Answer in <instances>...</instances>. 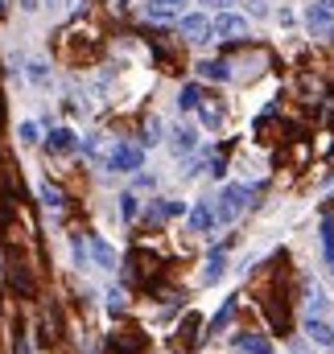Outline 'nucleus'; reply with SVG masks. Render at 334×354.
Listing matches in <instances>:
<instances>
[{
	"label": "nucleus",
	"instance_id": "f257e3e1",
	"mask_svg": "<svg viewBox=\"0 0 334 354\" xmlns=\"http://www.w3.org/2000/svg\"><path fill=\"white\" fill-rule=\"evenodd\" d=\"M248 198H252V189L244 185V181L223 185V194L215 198V218H219V223H236V218L248 210Z\"/></svg>",
	"mask_w": 334,
	"mask_h": 354
},
{
	"label": "nucleus",
	"instance_id": "f03ea898",
	"mask_svg": "<svg viewBox=\"0 0 334 354\" xmlns=\"http://www.w3.org/2000/svg\"><path fill=\"white\" fill-rule=\"evenodd\" d=\"M177 33H182L186 46H206V41L215 37V25H211V17H202V12H190V17L177 21Z\"/></svg>",
	"mask_w": 334,
	"mask_h": 354
},
{
	"label": "nucleus",
	"instance_id": "7ed1b4c3",
	"mask_svg": "<svg viewBox=\"0 0 334 354\" xmlns=\"http://www.w3.org/2000/svg\"><path fill=\"white\" fill-rule=\"evenodd\" d=\"M215 37L219 41H244L248 37V21L240 17V12H215Z\"/></svg>",
	"mask_w": 334,
	"mask_h": 354
},
{
	"label": "nucleus",
	"instance_id": "20e7f679",
	"mask_svg": "<svg viewBox=\"0 0 334 354\" xmlns=\"http://www.w3.org/2000/svg\"><path fill=\"white\" fill-rule=\"evenodd\" d=\"M141 161H145L141 145H116V149L107 153V169H116V174H137Z\"/></svg>",
	"mask_w": 334,
	"mask_h": 354
},
{
	"label": "nucleus",
	"instance_id": "39448f33",
	"mask_svg": "<svg viewBox=\"0 0 334 354\" xmlns=\"http://www.w3.org/2000/svg\"><path fill=\"white\" fill-rule=\"evenodd\" d=\"M306 29H310V37H334V12L326 0L306 8Z\"/></svg>",
	"mask_w": 334,
	"mask_h": 354
},
{
	"label": "nucleus",
	"instance_id": "423d86ee",
	"mask_svg": "<svg viewBox=\"0 0 334 354\" xmlns=\"http://www.w3.org/2000/svg\"><path fill=\"white\" fill-rule=\"evenodd\" d=\"M190 0H145V17L149 21H182V8Z\"/></svg>",
	"mask_w": 334,
	"mask_h": 354
},
{
	"label": "nucleus",
	"instance_id": "0eeeda50",
	"mask_svg": "<svg viewBox=\"0 0 334 354\" xmlns=\"http://www.w3.org/2000/svg\"><path fill=\"white\" fill-rule=\"evenodd\" d=\"M306 338L318 342V346H326V351H334V326L326 317H306Z\"/></svg>",
	"mask_w": 334,
	"mask_h": 354
},
{
	"label": "nucleus",
	"instance_id": "6e6552de",
	"mask_svg": "<svg viewBox=\"0 0 334 354\" xmlns=\"http://www.w3.org/2000/svg\"><path fill=\"white\" fill-rule=\"evenodd\" d=\"M194 145H198V132H194V128L177 124V128L169 132V149H173V157H186V153H194Z\"/></svg>",
	"mask_w": 334,
	"mask_h": 354
},
{
	"label": "nucleus",
	"instance_id": "1a4fd4ad",
	"mask_svg": "<svg viewBox=\"0 0 334 354\" xmlns=\"http://www.w3.org/2000/svg\"><path fill=\"white\" fill-rule=\"evenodd\" d=\"M322 260L334 272V214L331 210H322Z\"/></svg>",
	"mask_w": 334,
	"mask_h": 354
},
{
	"label": "nucleus",
	"instance_id": "9d476101",
	"mask_svg": "<svg viewBox=\"0 0 334 354\" xmlns=\"http://www.w3.org/2000/svg\"><path fill=\"white\" fill-rule=\"evenodd\" d=\"M198 75L202 79H215V83H227L231 79V66L223 58H206V62H198Z\"/></svg>",
	"mask_w": 334,
	"mask_h": 354
},
{
	"label": "nucleus",
	"instance_id": "9b49d317",
	"mask_svg": "<svg viewBox=\"0 0 334 354\" xmlns=\"http://www.w3.org/2000/svg\"><path fill=\"white\" fill-rule=\"evenodd\" d=\"M215 223H219V218H215V206H211V202H198V206L190 210V227H194V231H211Z\"/></svg>",
	"mask_w": 334,
	"mask_h": 354
},
{
	"label": "nucleus",
	"instance_id": "f8f14e48",
	"mask_svg": "<svg viewBox=\"0 0 334 354\" xmlns=\"http://www.w3.org/2000/svg\"><path fill=\"white\" fill-rule=\"evenodd\" d=\"M46 145H50V153H75V132L71 128H54Z\"/></svg>",
	"mask_w": 334,
	"mask_h": 354
},
{
	"label": "nucleus",
	"instance_id": "ddd939ff",
	"mask_svg": "<svg viewBox=\"0 0 334 354\" xmlns=\"http://www.w3.org/2000/svg\"><path fill=\"white\" fill-rule=\"evenodd\" d=\"M306 309H310V317H326V309H331V305H326V292H322L318 284H310V288H306Z\"/></svg>",
	"mask_w": 334,
	"mask_h": 354
},
{
	"label": "nucleus",
	"instance_id": "4468645a",
	"mask_svg": "<svg viewBox=\"0 0 334 354\" xmlns=\"http://www.w3.org/2000/svg\"><path fill=\"white\" fill-rule=\"evenodd\" d=\"M240 351L244 354H272V346H268L260 334H240Z\"/></svg>",
	"mask_w": 334,
	"mask_h": 354
},
{
	"label": "nucleus",
	"instance_id": "2eb2a0df",
	"mask_svg": "<svg viewBox=\"0 0 334 354\" xmlns=\"http://www.w3.org/2000/svg\"><path fill=\"white\" fill-rule=\"evenodd\" d=\"M141 145H149V149H153V145H161V120H157V115H149V120H145V128H141Z\"/></svg>",
	"mask_w": 334,
	"mask_h": 354
},
{
	"label": "nucleus",
	"instance_id": "dca6fc26",
	"mask_svg": "<svg viewBox=\"0 0 334 354\" xmlns=\"http://www.w3.org/2000/svg\"><path fill=\"white\" fill-rule=\"evenodd\" d=\"M91 252H95V260H99V268H116V256H112V248L99 239V235H91Z\"/></svg>",
	"mask_w": 334,
	"mask_h": 354
},
{
	"label": "nucleus",
	"instance_id": "f3484780",
	"mask_svg": "<svg viewBox=\"0 0 334 354\" xmlns=\"http://www.w3.org/2000/svg\"><path fill=\"white\" fill-rule=\"evenodd\" d=\"M42 202H46V206H54V210H62V206H67V194H62L58 185H50V181H46V185H42Z\"/></svg>",
	"mask_w": 334,
	"mask_h": 354
},
{
	"label": "nucleus",
	"instance_id": "a211bd4d",
	"mask_svg": "<svg viewBox=\"0 0 334 354\" xmlns=\"http://www.w3.org/2000/svg\"><path fill=\"white\" fill-rule=\"evenodd\" d=\"M198 99H202V95H198V87L190 83V87H182V95H177V107H182V111H194Z\"/></svg>",
	"mask_w": 334,
	"mask_h": 354
},
{
	"label": "nucleus",
	"instance_id": "6ab92c4d",
	"mask_svg": "<svg viewBox=\"0 0 334 354\" xmlns=\"http://www.w3.org/2000/svg\"><path fill=\"white\" fill-rule=\"evenodd\" d=\"M223 268H227V260H223V252H215V256L206 260V272H202V280H219V276H223Z\"/></svg>",
	"mask_w": 334,
	"mask_h": 354
},
{
	"label": "nucleus",
	"instance_id": "aec40b11",
	"mask_svg": "<svg viewBox=\"0 0 334 354\" xmlns=\"http://www.w3.org/2000/svg\"><path fill=\"white\" fill-rule=\"evenodd\" d=\"M29 83H37V87H46V83H50V71H46V62H29Z\"/></svg>",
	"mask_w": 334,
	"mask_h": 354
},
{
	"label": "nucleus",
	"instance_id": "412c9836",
	"mask_svg": "<svg viewBox=\"0 0 334 354\" xmlns=\"http://www.w3.org/2000/svg\"><path fill=\"white\" fill-rule=\"evenodd\" d=\"M231 313H236V301H227V305H223V309H219V317H215V322H211V334H219V330H223V326H227V322H231Z\"/></svg>",
	"mask_w": 334,
	"mask_h": 354
},
{
	"label": "nucleus",
	"instance_id": "4be33fe9",
	"mask_svg": "<svg viewBox=\"0 0 334 354\" xmlns=\"http://www.w3.org/2000/svg\"><path fill=\"white\" fill-rule=\"evenodd\" d=\"M17 136H21V145H37V124H29V120H25V124L17 128Z\"/></svg>",
	"mask_w": 334,
	"mask_h": 354
},
{
	"label": "nucleus",
	"instance_id": "5701e85b",
	"mask_svg": "<svg viewBox=\"0 0 334 354\" xmlns=\"http://www.w3.org/2000/svg\"><path fill=\"white\" fill-rule=\"evenodd\" d=\"M202 124H206V128H219V124H223V111H219V107H202Z\"/></svg>",
	"mask_w": 334,
	"mask_h": 354
},
{
	"label": "nucleus",
	"instance_id": "b1692460",
	"mask_svg": "<svg viewBox=\"0 0 334 354\" xmlns=\"http://www.w3.org/2000/svg\"><path fill=\"white\" fill-rule=\"evenodd\" d=\"M87 248H91V239H83V235H75V260L87 268Z\"/></svg>",
	"mask_w": 334,
	"mask_h": 354
},
{
	"label": "nucleus",
	"instance_id": "393cba45",
	"mask_svg": "<svg viewBox=\"0 0 334 354\" xmlns=\"http://www.w3.org/2000/svg\"><path fill=\"white\" fill-rule=\"evenodd\" d=\"M120 214H124V218H132V214H137V198H132V194H124V198H120Z\"/></svg>",
	"mask_w": 334,
	"mask_h": 354
},
{
	"label": "nucleus",
	"instance_id": "a878e982",
	"mask_svg": "<svg viewBox=\"0 0 334 354\" xmlns=\"http://www.w3.org/2000/svg\"><path fill=\"white\" fill-rule=\"evenodd\" d=\"M107 309H112V313H116V309H124V292H120V288H112V292H107Z\"/></svg>",
	"mask_w": 334,
	"mask_h": 354
},
{
	"label": "nucleus",
	"instance_id": "bb28decb",
	"mask_svg": "<svg viewBox=\"0 0 334 354\" xmlns=\"http://www.w3.org/2000/svg\"><path fill=\"white\" fill-rule=\"evenodd\" d=\"M17 4H21L25 12H37V8H42V0H17Z\"/></svg>",
	"mask_w": 334,
	"mask_h": 354
},
{
	"label": "nucleus",
	"instance_id": "cd10ccee",
	"mask_svg": "<svg viewBox=\"0 0 334 354\" xmlns=\"http://www.w3.org/2000/svg\"><path fill=\"white\" fill-rule=\"evenodd\" d=\"M211 4H231V0H211Z\"/></svg>",
	"mask_w": 334,
	"mask_h": 354
},
{
	"label": "nucleus",
	"instance_id": "c85d7f7f",
	"mask_svg": "<svg viewBox=\"0 0 334 354\" xmlns=\"http://www.w3.org/2000/svg\"><path fill=\"white\" fill-rule=\"evenodd\" d=\"M46 4H58V0H46Z\"/></svg>",
	"mask_w": 334,
	"mask_h": 354
},
{
	"label": "nucleus",
	"instance_id": "c756f323",
	"mask_svg": "<svg viewBox=\"0 0 334 354\" xmlns=\"http://www.w3.org/2000/svg\"><path fill=\"white\" fill-rule=\"evenodd\" d=\"M120 4H128V0H120Z\"/></svg>",
	"mask_w": 334,
	"mask_h": 354
}]
</instances>
